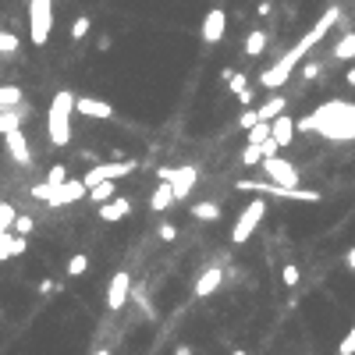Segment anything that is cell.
Returning a JSON list of instances; mask_svg holds the SVG:
<instances>
[{"instance_id": "32", "label": "cell", "mask_w": 355, "mask_h": 355, "mask_svg": "<svg viewBox=\"0 0 355 355\" xmlns=\"http://www.w3.org/2000/svg\"><path fill=\"white\" fill-rule=\"evenodd\" d=\"M14 50H18V36L0 29V54H14Z\"/></svg>"}, {"instance_id": "8", "label": "cell", "mask_w": 355, "mask_h": 355, "mask_svg": "<svg viewBox=\"0 0 355 355\" xmlns=\"http://www.w3.org/2000/svg\"><path fill=\"white\" fill-rule=\"evenodd\" d=\"M135 171V160H111V163H96V167H89V174L82 178L93 189V185H100V181H117V178H128Z\"/></svg>"}, {"instance_id": "27", "label": "cell", "mask_w": 355, "mask_h": 355, "mask_svg": "<svg viewBox=\"0 0 355 355\" xmlns=\"http://www.w3.org/2000/svg\"><path fill=\"white\" fill-rule=\"evenodd\" d=\"M89 270V256L86 253H75L71 260H68V277H82Z\"/></svg>"}, {"instance_id": "29", "label": "cell", "mask_w": 355, "mask_h": 355, "mask_svg": "<svg viewBox=\"0 0 355 355\" xmlns=\"http://www.w3.org/2000/svg\"><path fill=\"white\" fill-rule=\"evenodd\" d=\"M89 29H93L89 14H78L75 22H71V39H86V36H89Z\"/></svg>"}, {"instance_id": "31", "label": "cell", "mask_w": 355, "mask_h": 355, "mask_svg": "<svg viewBox=\"0 0 355 355\" xmlns=\"http://www.w3.org/2000/svg\"><path fill=\"white\" fill-rule=\"evenodd\" d=\"M281 281H284V288H295V284H299V266H295V263L281 266Z\"/></svg>"}, {"instance_id": "22", "label": "cell", "mask_w": 355, "mask_h": 355, "mask_svg": "<svg viewBox=\"0 0 355 355\" xmlns=\"http://www.w3.org/2000/svg\"><path fill=\"white\" fill-rule=\"evenodd\" d=\"M334 57L338 60H355V32H348L341 43H334Z\"/></svg>"}, {"instance_id": "23", "label": "cell", "mask_w": 355, "mask_h": 355, "mask_svg": "<svg viewBox=\"0 0 355 355\" xmlns=\"http://www.w3.org/2000/svg\"><path fill=\"white\" fill-rule=\"evenodd\" d=\"M114 181H100V185H93V189H89V199L100 206V203H107V199H114Z\"/></svg>"}, {"instance_id": "5", "label": "cell", "mask_w": 355, "mask_h": 355, "mask_svg": "<svg viewBox=\"0 0 355 355\" xmlns=\"http://www.w3.org/2000/svg\"><path fill=\"white\" fill-rule=\"evenodd\" d=\"M50 29H54V0H29V36H32V43L47 47Z\"/></svg>"}, {"instance_id": "12", "label": "cell", "mask_w": 355, "mask_h": 355, "mask_svg": "<svg viewBox=\"0 0 355 355\" xmlns=\"http://www.w3.org/2000/svg\"><path fill=\"white\" fill-rule=\"evenodd\" d=\"M224 32H227V14L220 8H210V11H206V18H203V43H210V47L220 43Z\"/></svg>"}, {"instance_id": "42", "label": "cell", "mask_w": 355, "mask_h": 355, "mask_svg": "<svg viewBox=\"0 0 355 355\" xmlns=\"http://www.w3.org/2000/svg\"><path fill=\"white\" fill-rule=\"evenodd\" d=\"M238 100H242V107H249V103H253V89H242Z\"/></svg>"}, {"instance_id": "6", "label": "cell", "mask_w": 355, "mask_h": 355, "mask_svg": "<svg viewBox=\"0 0 355 355\" xmlns=\"http://www.w3.org/2000/svg\"><path fill=\"white\" fill-rule=\"evenodd\" d=\"M263 214H266V199H263V196H256V199H253V203H249L245 210L238 214V220H235V231H231V242H235V245H242V242H249V238H253V231L260 227Z\"/></svg>"}, {"instance_id": "1", "label": "cell", "mask_w": 355, "mask_h": 355, "mask_svg": "<svg viewBox=\"0 0 355 355\" xmlns=\"http://www.w3.org/2000/svg\"><path fill=\"white\" fill-rule=\"evenodd\" d=\"M338 18H341V11H338V8H327V11L317 18V22H312V29L299 39V43L291 47L288 54H281V57L274 60V65H270V68L260 75V86H263V89H281V86H288V78H291V71L299 68V60H302V57H309V50L317 47L320 39L334 29V22H338Z\"/></svg>"}, {"instance_id": "19", "label": "cell", "mask_w": 355, "mask_h": 355, "mask_svg": "<svg viewBox=\"0 0 355 355\" xmlns=\"http://www.w3.org/2000/svg\"><path fill=\"white\" fill-rule=\"evenodd\" d=\"M22 128V111L18 107H8V111H0V135H11Z\"/></svg>"}, {"instance_id": "36", "label": "cell", "mask_w": 355, "mask_h": 355, "mask_svg": "<svg viewBox=\"0 0 355 355\" xmlns=\"http://www.w3.org/2000/svg\"><path fill=\"white\" fill-rule=\"evenodd\" d=\"M227 86H231V93L238 96L242 89H249V78H245V75H238V71H231V78H227Z\"/></svg>"}, {"instance_id": "4", "label": "cell", "mask_w": 355, "mask_h": 355, "mask_svg": "<svg viewBox=\"0 0 355 355\" xmlns=\"http://www.w3.org/2000/svg\"><path fill=\"white\" fill-rule=\"evenodd\" d=\"M238 192H256V196H274V199H299V203H320L323 199L317 189H288V185L256 181V178H238Z\"/></svg>"}, {"instance_id": "28", "label": "cell", "mask_w": 355, "mask_h": 355, "mask_svg": "<svg viewBox=\"0 0 355 355\" xmlns=\"http://www.w3.org/2000/svg\"><path fill=\"white\" fill-rule=\"evenodd\" d=\"M14 217H18V210H14V206H11V203H0V235H4V231H11V227H14Z\"/></svg>"}, {"instance_id": "39", "label": "cell", "mask_w": 355, "mask_h": 355, "mask_svg": "<svg viewBox=\"0 0 355 355\" xmlns=\"http://www.w3.org/2000/svg\"><path fill=\"white\" fill-rule=\"evenodd\" d=\"M256 121H260V114H256V111H245V114L238 117V128H245V132H249V128H253Z\"/></svg>"}, {"instance_id": "25", "label": "cell", "mask_w": 355, "mask_h": 355, "mask_svg": "<svg viewBox=\"0 0 355 355\" xmlns=\"http://www.w3.org/2000/svg\"><path fill=\"white\" fill-rule=\"evenodd\" d=\"M192 217L196 220H217L220 217V206L217 203H196L192 206Z\"/></svg>"}, {"instance_id": "33", "label": "cell", "mask_w": 355, "mask_h": 355, "mask_svg": "<svg viewBox=\"0 0 355 355\" xmlns=\"http://www.w3.org/2000/svg\"><path fill=\"white\" fill-rule=\"evenodd\" d=\"M65 181H68V171H65L60 163H54L50 174H47V185H65Z\"/></svg>"}, {"instance_id": "7", "label": "cell", "mask_w": 355, "mask_h": 355, "mask_svg": "<svg viewBox=\"0 0 355 355\" xmlns=\"http://www.w3.org/2000/svg\"><path fill=\"white\" fill-rule=\"evenodd\" d=\"M160 181H171V189H174V199H185L192 189H196V181H199V171L192 163H185V167H163L160 171Z\"/></svg>"}, {"instance_id": "3", "label": "cell", "mask_w": 355, "mask_h": 355, "mask_svg": "<svg viewBox=\"0 0 355 355\" xmlns=\"http://www.w3.org/2000/svg\"><path fill=\"white\" fill-rule=\"evenodd\" d=\"M75 93L71 89H60L54 100H50V111H47V135L50 142L57 146H68L71 142V114H75Z\"/></svg>"}, {"instance_id": "26", "label": "cell", "mask_w": 355, "mask_h": 355, "mask_svg": "<svg viewBox=\"0 0 355 355\" xmlns=\"http://www.w3.org/2000/svg\"><path fill=\"white\" fill-rule=\"evenodd\" d=\"M266 139H270V121H256L249 128V146H263Z\"/></svg>"}, {"instance_id": "24", "label": "cell", "mask_w": 355, "mask_h": 355, "mask_svg": "<svg viewBox=\"0 0 355 355\" xmlns=\"http://www.w3.org/2000/svg\"><path fill=\"white\" fill-rule=\"evenodd\" d=\"M18 103H22V89L18 86H0V111L18 107Z\"/></svg>"}, {"instance_id": "37", "label": "cell", "mask_w": 355, "mask_h": 355, "mask_svg": "<svg viewBox=\"0 0 355 355\" xmlns=\"http://www.w3.org/2000/svg\"><path fill=\"white\" fill-rule=\"evenodd\" d=\"M338 355H355V327L345 334V341L338 345Z\"/></svg>"}, {"instance_id": "40", "label": "cell", "mask_w": 355, "mask_h": 355, "mask_svg": "<svg viewBox=\"0 0 355 355\" xmlns=\"http://www.w3.org/2000/svg\"><path fill=\"white\" fill-rule=\"evenodd\" d=\"M260 150H263V157H277V150H281V146H277L274 139H266V142L260 146Z\"/></svg>"}, {"instance_id": "48", "label": "cell", "mask_w": 355, "mask_h": 355, "mask_svg": "<svg viewBox=\"0 0 355 355\" xmlns=\"http://www.w3.org/2000/svg\"><path fill=\"white\" fill-rule=\"evenodd\" d=\"M231 355H249V352H242V348H235V352H231Z\"/></svg>"}, {"instance_id": "9", "label": "cell", "mask_w": 355, "mask_h": 355, "mask_svg": "<svg viewBox=\"0 0 355 355\" xmlns=\"http://www.w3.org/2000/svg\"><path fill=\"white\" fill-rule=\"evenodd\" d=\"M263 171H266L270 181L288 185V189H299V171H295V163H288L284 157H263Z\"/></svg>"}, {"instance_id": "10", "label": "cell", "mask_w": 355, "mask_h": 355, "mask_svg": "<svg viewBox=\"0 0 355 355\" xmlns=\"http://www.w3.org/2000/svg\"><path fill=\"white\" fill-rule=\"evenodd\" d=\"M89 196V185L86 181H75V178H68L65 185H54L50 189V199H47V206H71V203H78V199H86Z\"/></svg>"}, {"instance_id": "20", "label": "cell", "mask_w": 355, "mask_h": 355, "mask_svg": "<svg viewBox=\"0 0 355 355\" xmlns=\"http://www.w3.org/2000/svg\"><path fill=\"white\" fill-rule=\"evenodd\" d=\"M284 107H288V100H284V96H270L256 114H260V121H274L277 114H284Z\"/></svg>"}, {"instance_id": "35", "label": "cell", "mask_w": 355, "mask_h": 355, "mask_svg": "<svg viewBox=\"0 0 355 355\" xmlns=\"http://www.w3.org/2000/svg\"><path fill=\"white\" fill-rule=\"evenodd\" d=\"M14 231L29 238V231H32V217H29V214H18V217H14Z\"/></svg>"}, {"instance_id": "47", "label": "cell", "mask_w": 355, "mask_h": 355, "mask_svg": "<svg viewBox=\"0 0 355 355\" xmlns=\"http://www.w3.org/2000/svg\"><path fill=\"white\" fill-rule=\"evenodd\" d=\"M93 355H111V352H107V348H100V352H93Z\"/></svg>"}, {"instance_id": "34", "label": "cell", "mask_w": 355, "mask_h": 355, "mask_svg": "<svg viewBox=\"0 0 355 355\" xmlns=\"http://www.w3.org/2000/svg\"><path fill=\"white\" fill-rule=\"evenodd\" d=\"M50 189H54V185L39 181V185H32V189H29V196H32V199H39V203H47V199H50Z\"/></svg>"}, {"instance_id": "30", "label": "cell", "mask_w": 355, "mask_h": 355, "mask_svg": "<svg viewBox=\"0 0 355 355\" xmlns=\"http://www.w3.org/2000/svg\"><path fill=\"white\" fill-rule=\"evenodd\" d=\"M242 163H245V167L263 163V150H260V146H245V150H242Z\"/></svg>"}, {"instance_id": "44", "label": "cell", "mask_w": 355, "mask_h": 355, "mask_svg": "<svg viewBox=\"0 0 355 355\" xmlns=\"http://www.w3.org/2000/svg\"><path fill=\"white\" fill-rule=\"evenodd\" d=\"M345 82H348V86H355V65H352V68L345 71Z\"/></svg>"}, {"instance_id": "11", "label": "cell", "mask_w": 355, "mask_h": 355, "mask_svg": "<svg viewBox=\"0 0 355 355\" xmlns=\"http://www.w3.org/2000/svg\"><path fill=\"white\" fill-rule=\"evenodd\" d=\"M128 291H132V274L128 270H117V274L111 277V284H107V309H121L124 302H128Z\"/></svg>"}, {"instance_id": "21", "label": "cell", "mask_w": 355, "mask_h": 355, "mask_svg": "<svg viewBox=\"0 0 355 355\" xmlns=\"http://www.w3.org/2000/svg\"><path fill=\"white\" fill-rule=\"evenodd\" d=\"M263 50H266V32H263V29H253V32L245 36V54H249V57H260Z\"/></svg>"}, {"instance_id": "46", "label": "cell", "mask_w": 355, "mask_h": 355, "mask_svg": "<svg viewBox=\"0 0 355 355\" xmlns=\"http://www.w3.org/2000/svg\"><path fill=\"white\" fill-rule=\"evenodd\" d=\"M345 263H348V266L355 270V249H348V256H345Z\"/></svg>"}, {"instance_id": "13", "label": "cell", "mask_w": 355, "mask_h": 355, "mask_svg": "<svg viewBox=\"0 0 355 355\" xmlns=\"http://www.w3.org/2000/svg\"><path fill=\"white\" fill-rule=\"evenodd\" d=\"M75 114L107 121V117H114V107H111L107 100H100V96H78V100H75Z\"/></svg>"}, {"instance_id": "43", "label": "cell", "mask_w": 355, "mask_h": 355, "mask_svg": "<svg viewBox=\"0 0 355 355\" xmlns=\"http://www.w3.org/2000/svg\"><path fill=\"white\" fill-rule=\"evenodd\" d=\"M302 75H306V78H317V75H320V65H306Z\"/></svg>"}, {"instance_id": "15", "label": "cell", "mask_w": 355, "mask_h": 355, "mask_svg": "<svg viewBox=\"0 0 355 355\" xmlns=\"http://www.w3.org/2000/svg\"><path fill=\"white\" fill-rule=\"evenodd\" d=\"M4 142H8V153L14 157V163H22V167L32 163V150H29V139H25L22 128L11 132V135H4Z\"/></svg>"}, {"instance_id": "17", "label": "cell", "mask_w": 355, "mask_h": 355, "mask_svg": "<svg viewBox=\"0 0 355 355\" xmlns=\"http://www.w3.org/2000/svg\"><path fill=\"white\" fill-rule=\"evenodd\" d=\"M270 139H274L281 150L291 146V139H295V121H291L288 114H277L274 121H270Z\"/></svg>"}, {"instance_id": "41", "label": "cell", "mask_w": 355, "mask_h": 355, "mask_svg": "<svg viewBox=\"0 0 355 355\" xmlns=\"http://www.w3.org/2000/svg\"><path fill=\"white\" fill-rule=\"evenodd\" d=\"M160 238H163V242H174V238H178L174 224H163V227H160Z\"/></svg>"}, {"instance_id": "2", "label": "cell", "mask_w": 355, "mask_h": 355, "mask_svg": "<svg viewBox=\"0 0 355 355\" xmlns=\"http://www.w3.org/2000/svg\"><path fill=\"white\" fill-rule=\"evenodd\" d=\"M295 128L299 132H320L330 142H352L355 139V103H348V100H327L312 114H306Z\"/></svg>"}, {"instance_id": "14", "label": "cell", "mask_w": 355, "mask_h": 355, "mask_svg": "<svg viewBox=\"0 0 355 355\" xmlns=\"http://www.w3.org/2000/svg\"><path fill=\"white\" fill-rule=\"evenodd\" d=\"M220 281H224V270L220 266H206L199 274V281H196V288H192V295L196 299H210L214 291L220 288Z\"/></svg>"}, {"instance_id": "16", "label": "cell", "mask_w": 355, "mask_h": 355, "mask_svg": "<svg viewBox=\"0 0 355 355\" xmlns=\"http://www.w3.org/2000/svg\"><path fill=\"white\" fill-rule=\"evenodd\" d=\"M128 214H132V203L124 199V196H114V199H107V203H100V220H107V224L124 220Z\"/></svg>"}, {"instance_id": "18", "label": "cell", "mask_w": 355, "mask_h": 355, "mask_svg": "<svg viewBox=\"0 0 355 355\" xmlns=\"http://www.w3.org/2000/svg\"><path fill=\"white\" fill-rule=\"evenodd\" d=\"M171 203H178V199H174V189H171V181H160L157 192L150 196V210H153V214H163Z\"/></svg>"}, {"instance_id": "45", "label": "cell", "mask_w": 355, "mask_h": 355, "mask_svg": "<svg viewBox=\"0 0 355 355\" xmlns=\"http://www.w3.org/2000/svg\"><path fill=\"white\" fill-rule=\"evenodd\" d=\"M174 355H192V348H189V345H178V348H174Z\"/></svg>"}, {"instance_id": "38", "label": "cell", "mask_w": 355, "mask_h": 355, "mask_svg": "<svg viewBox=\"0 0 355 355\" xmlns=\"http://www.w3.org/2000/svg\"><path fill=\"white\" fill-rule=\"evenodd\" d=\"M25 249H29V238H25V235H14V238H11V256H25Z\"/></svg>"}]
</instances>
